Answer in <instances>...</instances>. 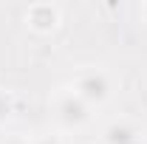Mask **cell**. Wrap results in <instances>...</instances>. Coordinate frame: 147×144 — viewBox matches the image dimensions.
<instances>
[{
	"instance_id": "6da1fadb",
	"label": "cell",
	"mask_w": 147,
	"mask_h": 144,
	"mask_svg": "<svg viewBox=\"0 0 147 144\" xmlns=\"http://www.w3.org/2000/svg\"><path fill=\"white\" fill-rule=\"evenodd\" d=\"M51 108H54V119L65 130H76V127L88 124L91 119V108L74 93V88H59L51 99Z\"/></svg>"
},
{
	"instance_id": "7a4b0ae2",
	"label": "cell",
	"mask_w": 147,
	"mask_h": 144,
	"mask_svg": "<svg viewBox=\"0 0 147 144\" xmlns=\"http://www.w3.org/2000/svg\"><path fill=\"white\" fill-rule=\"evenodd\" d=\"M110 90H113L110 76L105 71H99V68H88V71H82L76 79H74V93H76L88 108L108 102V99H110Z\"/></svg>"
},
{
	"instance_id": "3957f363",
	"label": "cell",
	"mask_w": 147,
	"mask_h": 144,
	"mask_svg": "<svg viewBox=\"0 0 147 144\" xmlns=\"http://www.w3.org/2000/svg\"><path fill=\"white\" fill-rule=\"evenodd\" d=\"M26 23L34 28V31H54L59 26V9L51 6V3H37L26 11Z\"/></svg>"
},
{
	"instance_id": "277c9868",
	"label": "cell",
	"mask_w": 147,
	"mask_h": 144,
	"mask_svg": "<svg viewBox=\"0 0 147 144\" xmlns=\"http://www.w3.org/2000/svg\"><path fill=\"white\" fill-rule=\"evenodd\" d=\"M136 141H139V127L127 119L110 122L102 133V144H136Z\"/></svg>"
},
{
	"instance_id": "5b68a950",
	"label": "cell",
	"mask_w": 147,
	"mask_h": 144,
	"mask_svg": "<svg viewBox=\"0 0 147 144\" xmlns=\"http://www.w3.org/2000/svg\"><path fill=\"white\" fill-rule=\"evenodd\" d=\"M11 116V96L0 90V122H6Z\"/></svg>"
},
{
	"instance_id": "8992f818",
	"label": "cell",
	"mask_w": 147,
	"mask_h": 144,
	"mask_svg": "<svg viewBox=\"0 0 147 144\" xmlns=\"http://www.w3.org/2000/svg\"><path fill=\"white\" fill-rule=\"evenodd\" d=\"M31 144H59V139H57V136H40V139H34Z\"/></svg>"
},
{
	"instance_id": "52a82bcc",
	"label": "cell",
	"mask_w": 147,
	"mask_h": 144,
	"mask_svg": "<svg viewBox=\"0 0 147 144\" xmlns=\"http://www.w3.org/2000/svg\"><path fill=\"white\" fill-rule=\"evenodd\" d=\"M0 144H31V141H26L23 136H9L6 141H0Z\"/></svg>"
}]
</instances>
